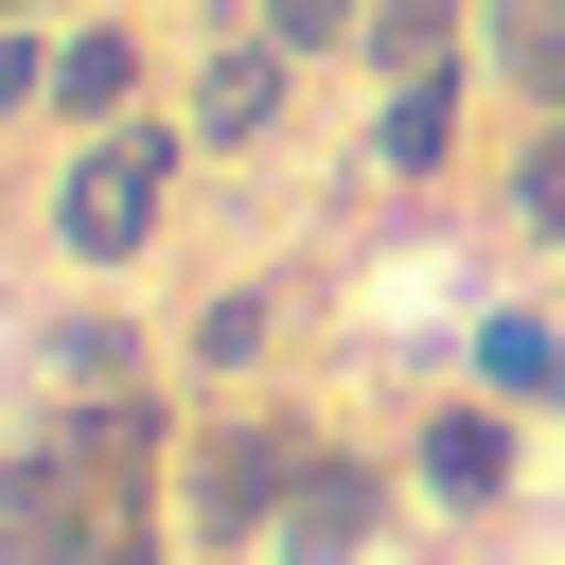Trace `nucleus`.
<instances>
[{"instance_id": "8", "label": "nucleus", "mask_w": 565, "mask_h": 565, "mask_svg": "<svg viewBox=\"0 0 565 565\" xmlns=\"http://www.w3.org/2000/svg\"><path fill=\"white\" fill-rule=\"evenodd\" d=\"M265 353H282V282H212L194 335H177V371H212V388H247Z\"/></svg>"}, {"instance_id": "15", "label": "nucleus", "mask_w": 565, "mask_h": 565, "mask_svg": "<svg viewBox=\"0 0 565 565\" xmlns=\"http://www.w3.org/2000/svg\"><path fill=\"white\" fill-rule=\"evenodd\" d=\"M247 35H282V53H353L371 0H247Z\"/></svg>"}, {"instance_id": "5", "label": "nucleus", "mask_w": 565, "mask_h": 565, "mask_svg": "<svg viewBox=\"0 0 565 565\" xmlns=\"http://www.w3.org/2000/svg\"><path fill=\"white\" fill-rule=\"evenodd\" d=\"M282 106H300V53H282V35H230L177 124H194V159H247V141H282Z\"/></svg>"}, {"instance_id": "12", "label": "nucleus", "mask_w": 565, "mask_h": 565, "mask_svg": "<svg viewBox=\"0 0 565 565\" xmlns=\"http://www.w3.org/2000/svg\"><path fill=\"white\" fill-rule=\"evenodd\" d=\"M459 35H477V0H371V35H353V53H371L388 88H424V71H459Z\"/></svg>"}, {"instance_id": "11", "label": "nucleus", "mask_w": 565, "mask_h": 565, "mask_svg": "<svg viewBox=\"0 0 565 565\" xmlns=\"http://www.w3.org/2000/svg\"><path fill=\"white\" fill-rule=\"evenodd\" d=\"M477 53H494V88H530V124L565 106V0H477Z\"/></svg>"}, {"instance_id": "13", "label": "nucleus", "mask_w": 565, "mask_h": 565, "mask_svg": "<svg viewBox=\"0 0 565 565\" xmlns=\"http://www.w3.org/2000/svg\"><path fill=\"white\" fill-rule=\"evenodd\" d=\"M35 371H53V406H88V388H141V335H124V318H53Z\"/></svg>"}, {"instance_id": "3", "label": "nucleus", "mask_w": 565, "mask_h": 565, "mask_svg": "<svg viewBox=\"0 0 565 565\" xmlns=\"http://www.w3.org/2000/svg\"><path fill=\"white\" fill-rule=\"evenodd\" d=\"M388 512H406V477H388V459H353V441H318V459H300V494H282V530H265V565H371V547H388Z\"/></svg>"}, {"instance_id": "19", "label": "nucleus", "mask_w": 565, "mask_h": 565, "mask_svg": "<svg viewBox=\"0 0 565 565\" xmlns=\"http://www.w3.org/2000/svg\"><path fill=\"white\" fill-rule=\"evenodd\" d=\"M124 18H141V0H124Z\"/></svg>"}, {"instance_id": "7", "label": "nucleus", "mask_w": 565, "mask_h": 565, "mask_svg": "<svg viewBox=\"0 0 565 565\" xmlns=\"http://www.w3.org/2000/svg\"><path fill=\"white\" fill-rule=\"evenodd\" d=\"M71 512H88V477L53 459V424H35V441H0V565H53V547H71Z\"/></svg>"}, {"instance_id": "10", "label": "nucleus", "mask_w": 565, "mask_h": 565, "mask_svg": "<svg viewBox=\"0 0 565 565\" xmlns=\"http://www.w3.org/2000/svg\"><path fill=\"white\" fill-rule=\"evenodd\" d=\"M441 159H459V71H424V88H388V106H371V177H406V194H424Z\"/></svg>"}, {"instance_id": "9", "label": "nucleus", "mask_w": 565, "mask_h": 565, "mask_svg": "<svg viewBox=\"0 0 565 565\" xmlns=\"http://www.w3.org/2000/svg\"><path fill=\"white\" fill-rule=\"evenodd\" d=\"M477 388H494V406H565V318H547V300H494V318H477Z\"/></svg>"}, {"instance_id": "6", "label": "nucleus", "mask_w": 565, "mask_h": 565, "mask_svg": "<svg viewBox=\"0 0 565 565\" xmlns=\"http://www.w3.org/2000/svg\"><path fill=\"white\" fill-rule=\"evenodd\" d=\"M35 124H71V141H106V124H141V18H124V0L53 35V106H35Z\"/></svg>"}, {"instance_id": "2", "label": "nucleus", "mask_w": 565, "mask_h": 565, "mask_svg": "<svg viewBox=\"0 0 565 565\" xmlns=\"http://www.w3.org/2000/svg\"><path fill=\"white\" fill-rule=\"evenodd\" d=\"M300 459H318L300 424L230 406V424H212V441L177 459V530H194V547H265V530H282V494H300Z\"/></svg>"}, {"instance_id": "1", "label": "nucleus", "mask_w": 565, "mask_h": 565, "mask_svg": "<svg viewBox=\"0 0 565 565\" xmlns=\"http://www.w3.org/2000/svg\"><path fill=\"white\" fill-rule=\"evenodd\" d=\"M177 159H194V124H177V106H141V124L71 141V159H53V265H71V282H124V265L177 230Z\"/></svg>"}, {"instance_id": "14", "label": "nucleus", "mask_w": 565, "mask_h": 565, "mask_svg": "<svg viewBox=\"0 0 565 565\" xmlns=\"http://www.w3.org/2000/svg\"><path fill=\"white\" fill-rule=\"evenodd\" d=\"M512 230H530V247H565V106H547V124H530V159H512Z\"/></svg>"}, {"instance_id": "16", "label": "nucleus", "mask_w": 565, "mask_h": 565, "mask_svg": "<svg viewBox=\"0 0 565 565\" xmlns=\"http://www.w3.org/2000/svg\"><path fill=\"white\" fill-rule=\"evenodd\" d=\"M18 106H53V35H35V18H0V124H18Z\"/></svg>"}, {"instance_id": "4", "label": "nucleus", "mask_w": 565, "mask_h": 565, "mask_svg": "<svg viewBox=\"0 0 565 565\" xmlns=\"http://www.w3.org/2000/svg\"><path fill=\"white\" fill-rule=\"evenodd\" d=\"M512 424H530V406H494V388L424 406V441H406V494H424V512H512Z\"/></svg>"}, {"instance_id": "17", "label": "nucleus", "mask_w": 565, "mask_h": 565, "mask_svg": "<svg viewBox=\"0 0 565 565\" xmlns=\"http://www.w3.org/2000/svg\"><path fill=\"white\" fill-rule=\"evenodd\" d=\"M0 18H35V35H71V0H0Z\"/></svg>"}, {"instance_id": "18", "label": "nucleus", "mask_w": 565, "mask_h": 565, "mask_svg": "<svg viewBox=\"0 0 565 565\" xmlns=\"http://www.w3.org/2000/svg\"><path fill=\"white\" fill-rule=\"evenodd\" d=\"M547 424H565V406H547Z\"/></svg>"}]
</instances>
